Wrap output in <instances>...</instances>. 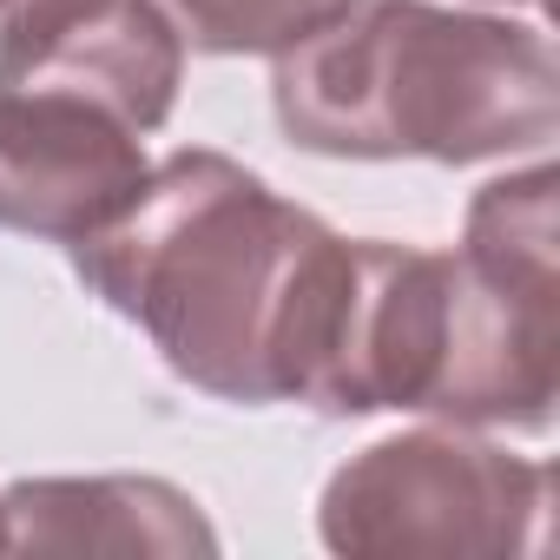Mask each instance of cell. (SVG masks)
<instances>
[{"mask_svg": "<svg viewBox=\"0 0 560 560\" xmlns=\"http://www.w3.org/2000/svg\"><path fill=\"white\" fill-rule=\"evenodd\" d=\"M0 553H218V534L159 475H40L0 488Z\"/></svg>", "mask_w": 560, "mask_h": 560, "instance_id": "6", "label": "cell"}, {"mask_svg": "<svg viewBox=\"0 0 560 560\" xmlns=\"http://www.w3.org/2000/svg\"><path fill=\"white\" fill-rule=\"evenodd\" d=\"M67 257L80 284L198 396L311 409L350 298L357 237L277 198L250 165L185 145Z\"/></svg>", "mask_w": 560, "mask_h": 560, "instance_id": "1", "label": "cell"}, {"mask_svg": "<svg viewBox=\"0 0 560 560\" xmlns=\"http://www.w3.org/2000/svg\"><path fill=\"white\" fill-rule=\"evenodd\" d=\"M468 8H501V14H540L547 0H468Z\"/></svg>", "mask_w": 560, "mask_h": 560, "instance_id": "8", "label": "cell"}, {"mask_svg": "<svg viewBox=\"0 0 560 560\" xmlns=\"http://www.w3.org/2000/svg\"><path fill=\"white\" fill-rule=\"evenodd\" d=\"M178 80L185 40L159 0H0V86H73L159 132Z\"/></svg>", "mask_w": 560, "mask_h": 560, "instance_id": "5", "label": "cell"}, {"mask_svg": "<svg viewBox=\"0 0 560 560\" xmlns=\"http://www.w3.org/2000/svg\"><path fill=\"white\" fill-rule=\"evenodd\" d=\"M145 132L73 86H0V231L80 244L145 185Z\"/></svg>", "mask_w": 560, "mask_h": 560, "instance_id": "4", "label": "cell"}, {"mask_svg": "<svg viewBox=\"0 0 560 560\" xmlns=\"http://www.w3.org/2000/svg\"><path fill=\"white\" fill-rule=\"evenodd\" d=\"M553 468L429 422L350 455L317 501L330 553H540Z\"/></svg>", "mask_w": 560, "mask_h": 560, "instance_id": "3", "label": "cell"}, {"mask_svg": "<svg viewBox=\"0 0 560 560\" xmlns=\"http://www.w3.org/2000/svg\"><path fill=\"white\" fill-rule=\"evenodd\" d=\"M270 113L317 159L488 165L547 152L560 132V67L540 27L435 0H343L270 54Z\"/></svg>", "mask_w": 560, "mask_h": 560, "instance_id": "2", "label": "cell"}, {"mask_svg": "<svg viewBox=\"0 0 560 560\" xmlns=\"http://www.w3.org/2000/svg\"><path fill=\"white\" fill-rule=\"evenodd\" d=\"M159 8L191 54L270 60L291 40H304L317 21H330L343 0H159Z\"/></svg>", "mask_w": 560, "mask_h": 560, "instance_id": "7", "label": "cell"}]
</instances>
